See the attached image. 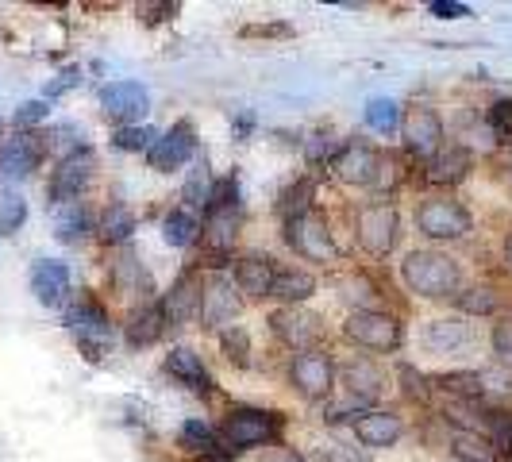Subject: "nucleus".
Listing matches in <instances>:
<instances>
[{"instance_id":"obj_1","label":"nucleus","mask_w":512,"mask_h":462,"mask_svg":"<svg viewBox=\"0 0 512 462\" xmlns=\"http://www.w3.org/2000/svg\"><path fill=\"white\" fill-rule=\"evenodd\" d=\"M401 278H405V285H409L412 293L439 301V297L459 293L462 270H459V262L451 255H443V251H412V255L401 262Z\"/></svg>"},{"instance_id":"obj_2","label":"nucleus","mask_w":512,"mask_h":462,"mask_svg":"<svg viewBox=\"0 0 512 462\" xmlns=\"http://www.w3.org/2000/svg\"><path fill=\"white\" fill-rule=\"evenodd\" d=\"M239 220H243V208H239V181L224 178L216 181V193H212V205H208L205 220V239L212 251H231L235 247V235H239Z\"/></svg>"},{"instance_id":"obj_3","label":"nucleus","mask_w":512,"mask_h":462,"mask_svg":"<svg viewBox=\"0 0 512 462\" xmlns=\"http://www.w3.org/2000/svg\"><path fill=\"white\" fill-rule=\"evenodd\" d=\"M285 243L308 262H339V247H335V235L328 228V220L320 212H301L293 220H285Z\"/></svg>"},{"instance_id":"obj_4","label":"nucleus","mask_w":512,"mask_h":462,"mask_svg":"<svg viewBox=\"0 0 512 462\" xmlns=\"http://www.w3.org/2000/svg\"><path fill=\"white\" fill-rule=\"evenodd\" d=\"M343 335L351 343L366 347V351H397L401 339H405L401 320L382 312V308H359V312H351L347 324H343Z\"/></svg>"},{"instance_id":"obj_5","label":"nucleus","mask_w":512,"mask_h":462,"mask_svg":"<svg viewBox=\"0 0 512 462\" xmlns=\"http://www.w3.org/2000/svg\"><path fill=\"white\" fill-rule=\"evenodd\" d=\"M355 235H359V247L366 255L385 258L401 239V212L393 208V201H370V205H362Z\"/></svg>"},{"instance_id":"obj_6","label":"nucleus","mask_w":512,"mask_h":462,"mask_svg":"<svg viewBox=\"0 0 512 462\" xmlns=\"http://www.w3.org/2000/svg\"><path fill=\"white\" fill-rule=\"evenodd\" d=\"M282 432V416L278 412H266V409H235L224 420V447L228 451H251V447H262L270 439H278Z\"/></svg>"},{"instance_id":"obj_7","label":"nucleus","mask_w":512,"mask_h":462,"mask_svg":"<svg viewBox=\"0 0 512 462\" xmlns=\"http://www.w3.org/2000/svg\"><path fill=\"white\" fill-rule=\"evenodd\" d=\"M416 228H420V235H428L436 243H451V239H462L470 231V212L459 201L432 197V201H424L416 208Z\"/></svg>"},{"instance_id":"obj_8","label":"nucleus","mask_w":512,"mask_h":462,"mask_svg":"<svg viewBox=\"0 0 512 462\" xmlns=\"http://www.w3.org/2000/svg\"><path fill=\"white\" fill-rule=\"evenodd\" d=\"M66 324H70V332L77 335L81 351H85L93 362L108 351V343H112V324H108V312H104L97 301H81V305H74L70 312H66Z\"/></svg>"},{"instance_id":"obj_9","label":"nucleus","mask_w":512,"mask_h":462,"mask_svg":"<svg viewBox=\"0 0 512 462\" xmlns=\"http://www.w3.org/2000/svg\"><path fill=\"white\" fill-rule=\"evenodd\" d=\"M401 139H405V147H409L416 158L432 162V158L443 151V139H447L436 108H409V112L401 116Z\"/></svg>"},{"instance_id":"obj_10","label":"nucleus","mask_w":512,"mask_h":462,"mask_svg":"<svg viewBox=\"0 0 512 462\" xmlns=\"http://www.w3.org/2000/svg\"><path fill=\"white\" fill-rule=\"evenodd\" d=\"M270 328H274V335L282 339L285 347H293V351H316V343L324 339V324H320V316H316V312H308V308H301V305L278 308V312L270 316Z\"/></svg>"},{"instance_id":"obj_11","label":"nucleus","mask_w":512,"mask_h":462,"mask_svg":"<svg viewBox=\"0 0 512 462\" xmlns=\"http://www.w3.org/2000/svg\"><path fill=\"white\" fill-rule=\"evenodd\" d=\"M239 293H235V282L228 278H208L205 289H201V328L205 332H224V328H235V316H239Z\"/></svg>"},{"instance_id":"obj_12","label":"nucleus","mask_w":512,"mask_h":462,"mask_svg":"<svg viewBox=\"0 0 512 462\" xmlns=\"http://www.w3.org/2000/svg\"><path fill=\"white\" fill-rule=\"evenodd\" d=\"M93 170H97V158L93 151H70L62 162H58V170H54L51 178V189H47V197H51V205H70L81 197V189L93 181Z\"/></svg>"},{"instance_id":"obj_13","label":"nucleus","mask_w":512,"mask_h":462,"mask_svg":"<svg viewBox=\"0 0 512 462\" xmlns=\"http://www.w3.org/2000/svg\"><path fill=\"white\" fill-rule=\"evenodd\" d=\"M332 170L339 181H347V185H374V181L382 178V154L374 151L370 143H343L332 158Z\"/></svg>"},{"instance_id":"obj_14","label":"nucleus","mask_w":512,"mask_h":462,"mask_svg":"<svg viewBox=\"0 0 512 462\" xmlns=\"http://www.w3.org/2000/svg\"><path fill=\"white\" fill-rule=\"evenodd\" d=\"M289 382L301 397H324L335 382V362L328 351H301L293 359V370H289Z\"/></svg>"},{"instance_id":"obj_15","label":"nucleus","mask_w":512,"mask_h":462,"mask_svg":"<svg viewBox=\"0 0 512 462\" xmlns=\"http://www.w3.org/2000/svg\"><path fill=\"white\" fill-rule=\"evenodd\" d=\"M101 108L108 120H120V124L135 128V120L147 116L151 97H147V89L139 81H112V85L101 89Z\"/></svg>"},{"instance_id":"obj_16","label":"nucleus","mask_w":512,"mask_h":462,"mask_svg":"<svg viewBox=\"0 0 512 462\" xmlns=\"http://www.w3.org/2000/svg\"><path fill=\"white\" fill-rule=\"evenodd\" d=\"M43 154H47V143H43V135H16V139H8L4 143V151H0V181H24L39 162H43Z\"/></svg>"},{"instance_id":"obj_17","label":"nucleus","mask_w":512,"mask_h":462,"mask_svg":"<svg viewBox=\"0 0 512 462\" xmlns=\"http://www.w3.org/2000/svg\"><path fill=\"white\" fill-rule=\"evenodd\" d=\"M420 343H424V351H432V355H462V351L474 347V328H470L462 316H443V320L424 324Z\"/></svg>"},{"instance_id":"obj_18","label":"nucleus","mask_w":512,"mask_h":462,"mask_svg":"<svg viewBox=\"0 0 512 462\" xmlns=\"http://www.w3.org/2000/svg\"><path fill=\"white\" fill-rule=\"evenodd\" d=\"M193 151H197V135H193L189 124H178V128H170L166 135L154 139V147L147 151V162L158 174H170V170L185 166L193 158Z\"/></svg>"},{"instance_id":"obj_19","label":"nucleus","mask_w":512,"mask_h":462,"mask_svg":"<svg viewBox=\"0 0 512 462\" xmlns=\"http://www.w3.org/2000/svg\"><path fill=\"white\" fill-rule=\"evenodd\" d=\"M339 385H343L347 401L362 409V405H374V401L382 397L385 378H382V370H378L370 359H355V362H347V366L339 370Z\"/></svg>"},{"instance_id":"obj_20","label":"nucleus","mask_w":512,"mask_h":462,"mask_svg":"<svg viewBox=\"0 0 512 462\" xmlns=\"http://www.w3.org/2000/svg\"><path fill=\"white\" fill-rule=\"evenodd\" d=\"M201 289H205V282L197 274H181L178 282H174V289L162 297L166 328H181V324H189L201 312Z\"/></svg>"},{"instance_id":"obj_21","label":"nucleus","mask_w":512,"mask_h":462,"mask_svg":"<svg viewBox=\"0 0 512 462\" xmlns=\"http://www.w3.org/2000/svg\"><path fill=\"white\" fill-rule=\"evenodd\" d=\"M274 274H278V262L270 255H243L235 262V289L255 297V301H266L270 285H274Z\"/></svg>"},{"instance_id":"obj_22","label":"nucleus","mask_w":512,"mask_h":462,"mask_svg":"<svg viewBox=\"0 0 512 462\" xmlns=\"http://www.w3.org/2000/svg\"><path fill=\"white\" fill-rule=\"evenodd\" d=\"M31 293L39 305H58L70 293V266L58 258H39L31 266Z\"/></svg>"},{"instance_id":"obj_23","label":"nucleus","mask_w":512,"mask_h":462,"mask_svg":"<svg viewBox=\"0 0 512 462\" xmlns=\"http://www.w3.org/2000/svg\"><path fill=\"white\" fill-rule=\"evenodd\" d=\"M405 436V420L397 412H362L355 420V439L362 447H393Z\"/></svg>"},{"instance_id":"obj_24","label":"nucleus","mask_w":512,"mask_h":462,"mask_svg":"<svg viewBox=\"0 0 512 462\" xmlns=\"http://www.w3.org/2000/svg\"><path fill=\"white\" fill-rule=\"evenodd\" d=\"M166 370H170L181 385H189L193 393H212V374L205 370V362H201L197 351H189V347H174V351L166 355Z\"/></svg>"},{"instance_id":"obj_25","label":"nucleus","mask_w":512,"mask_h":462,"mask_svg":"<svg viewBox=\"0 0 512 462\" xmlns=\"http://www.w3.org/2000/svg\"><path fill=\"white\" fill-rule=\"evenodd\" d=\"M316 293V278L308 274V270H297V266H278V274H274V285H270V297L274 301H282L285 308L301 305Z\"/></svg>"},{"instance_id":"obj_26","label":"nucleus","mask_w":512,"mask_h":462,"mask_svg":"<svg viewBox=\"0 0 512 462\" xmlns=\"http://www.w3.org/2000/svg\"><path fill=\"white\" fill-rule=\"evenodd\" d=\"M470 174V151L459 147V143H451V147H443V151L428 162V181L432 185H455Z\"/></svg>"},{"instance_id":"obj_27","label":"nucleus","mask_w":512,"mask_h":462,"mask_svg":"<svg viewBox=\"0 0 512 462\" xmlns=\"http://www.w3.org/2000/svg\"><path fill=\"white\" fill-rule=\"evenodd\" d=\"M124 332H128L131 347H151V343H158V339H162V332H166V316H162V305L135 308Z\"/></svg>"},{"instance_id":"obj_28","label":"nucleus","mask_w":512,"mask_h":462,"mask_svg":"<svg viewBox=\"0 0 512 462\" xmlns=\"http://www.w3.org/2000/svg\"><path fill=\"white\" fill-rule=\"evenodd\" d=\"M89 231H93V216L85 212V205H81V201L54 205V235H58L62 243H81Z\"/></svg>"},{"instance_id":"obj_29","label":"nucleus","mask_w":512,"mask_h":462,"mask_svg":"<svg viewBox=\"0 0 512 462\" xmlns=\"http://www.w3.org/2000/svg\"><path fill=\"white\" fill-rule=\"evenodd\" d=\"M212 193H216V178H212V170H208V158H197L193 170H189V178H185V185H181V197H185L189 208H208L212 205Z\"/></svg>"},{"instance_id":"obj_30","label":"nucleus","mask_w":512,"mask_h":462,"mask_svg":"<svg viewBox=\"0 0 512 462\" xmlns=\"http://www.w3.org/2000/svg\"><path fill=\"white\" fill-rule=\"evenodd\" d=\"M436 385L451 393L455 401H482L486 397V378L482 370H459V374H439Z\"/></svg>"},{"instance_id":"obj_31","label":"nucleus","mask_w":512,"mask_h":462,"mask_svg":"<svg viewBox=\"0 0 512 462\" xmlns=\"http://www.w3.org/2000/svg\"><path fill=\"white\" fill-rule=\"evenodd\" d=\"M201 235V220L189 212V208H174L166 220H162V239L170 247H193Z\"/></svg>"},{"instance_id":"obj_32","label":"nucleus","mask_w":512,"mask_h":462,"mask_svg":"<svg viewBox=\"0 0 512 462\" xmlns=\"http://www.w3.org/2000/svg\"><path fill=\"white\" fill-rule=\"evenodd\" d=\"M97 231H101L104 243H128L131 231H135V212H131L128 205H112L101 216Z\"/></svg>"},{"instance_id":"obj_33","label":"nucleus","mask_w":512,"mask_h":462,"mask_svg":"<svg viewBox=\"0 0 512 462\" xmlns=\"http://www.w3.org/2000/svg\"><path fill=\"white\" fill-rule=\"evenodd\" d=\"M451 451L462 462H497V451L486 436H474V432H455L451 436Z\"/></svg>"},{"instance_id":"obj_34","label":"nucleus","mask_w":512,"mask_h":462,"mask_svg":"<svg viewBox=\"0 0 512 462\" xmlns=\"http://www.w3.org/2000/svg\"><path fill=\"white\" fill-rule=\"evenodd\" d=\"M366 124L374 131H382V135H389V131L401 128V104L389 101V97H378V101L366 104Z\"/></svg>"},{"instance_id":"obj_35","label":"nucleus","mask_w":512,"mask_h":462,"mask_svg":"<svg viewBox=\"0 0 512 462\" xmlns=\"http://www.w3.org/2000/svg\"><path fill=\"white\" fill-rule=\"evenodd\" d=\"M116 285H120L124 293H143V289H147V270H143V262L135 258V251H124L120 262H116Z\"/></svg>"},{"instance_id":"obj_36","label":"nucleus","mask_w":512,"mask_h":462,"mask_svg":"<svg viewBox=\"0 0 512 462\" xmlns=\"http://www.w3.org/2000/svg\"><path fill=\"white\" fill-rule=\"evenodd\" d=\"M27 220V201L20 193H4L0 197V235H16Z\"/></svg>"},{"instance_id":"obj_37","label":"nucleus","mask_w":512,"mask_h":462,"mask_svg":"<svg viewBox=\"0 0 512 462\" xmlns=\"http://www.w3.org/2000/svg\"><path fill=\"white\" fill-rule=\"evenodd\" d=\"M455 301H459V308L462 312H470V316H489V312L497 308V297H493V289H486V285L466 289V293H459Z\"/></svg>"},{"instance_id":"obj_38","label":"nucleus","mask_w":512,"mask_h":462,"mask_svg":"<svg viewBox=\"0 0 512 462\" xmlns=\"http://www.w3.org/2000/svg\"><path fill=\"white\" fill-rule=\"evenodd\" d=\"M220 343H224V355L235 366H251V339H247L243 328H228V332L220 335Z\"/></svg>"},{"instance_id":"obj_39","label":"nucleus","mask_w":512,"mask_h":462,"mask_svg":"<svg viewBox=\"0 0 512 462\" xmlns=\"http://www.w3.org/2000/svg\"><path fill=\"white\" fill-rule=\"evenodd\" d=\"M308 197H312V181H297V185H289L282 193V216L285 220H293V216H301V212H308Z\"/></svg>"},{"instance_id":"obj_40","label":"nucleus","mask_w":512,"mask_h":462,"mask_svg":"<svg viewBox=\"0 0 512 462\" xmlns=\"http://www.w3.org/2000/svg\"><path fill=\"white\" fill-rule=\"evenodd\" d=\"M154 139H158V131L143 124V128H120V131H116V139H112V143H116L120 151H151Z\"/></svg>"},{"instance_id":"obj_41","label":"nucleus","mask_w":512,"mask_h":462,"mask_svg":"<svg viewBox=\"0 0 512 462\" xmlns=\"http://www.w3.org/2000/svg\"><path fill=\"white\" fill-rule=\"evenodd\" d=\"M181 443H185L189 451H212V447H216V432L208 428L205 420H185V428H181Z\"/></svg>"},{"instance_id":"obj_42","label":"nucleus","mask_w":512,"mask_h":462,"mask_svg":"<svg viewBox=\"0 0 512 462\" xmlns=\"http://www.w3.org/2000/svg\"><path fill=\"white\" fill-rule=\"evenodd\" d=\"M489 128L497 139H512V101H497L489 108Z\"/></svg>"},{"instance_id":"obj_43","label":"nucleus","mask_w":512,"mask_h":462,"mask_svg":"<svg viewBox=\"0 0 512 462\" xmlns=\"http://www.w3.org/2000/svg\"><path fill=\"white\" fill-rule=\"evenodd\" d=\"M47 112H51V104L47 101H27L16 108V128H35L39 120H47Z\"/></svg>"},{"instance_id":"obj_44","label":"nucleus","mask_w":512,"mask_h":462,"mask_svg":"<svg viewBox=\"0 0 512 462\" xmlns=\"http://www.w3.org/2000/svg\"><path fill=\"white\" fill-rule=\"evenodd\" d=\"M493 351L501 359H512V316H505L497 328H493Z\"/></svg>"},{"instance_id":"obj_45","label":"nucleus","mask_w":512,"mask_h":462,"mask_svg":"<svg viewBox=\"0 0 512 462\" xmlns=\"http://www.w3.org/2000/svg\"><path fill=\"white\" fill-rule=\"evenodd\" d=\"M77 81H81V70H77V66H70V70H62V74L54 77L51 85H47V101H51V97H62V93H70V89H74Z\"/></svg>"},{"instance_id":"obj_46","label":"nucleus","mask_w":512,"mask_h":462,"mask_svg":"<svg viewBox=\"0 0 512 462\" xmlns=\"http://www.w3.org/2000/svg\"><path fill=\"white\" fill-rule=\"evenodd\" d=\"M432 12H436L439 20H462V16H470V8L459 4V0H432Z\"/></svg>"},{"instance_id":"obj_47","label":"nucleus","mask_w":512,"mask_h":462,"mask_svg":"<svg viewBox=\"0 0 512 462\" xmlns=\"http://www.w3.org/2000/svg\"><path fill=\"white\" fill-rule=\"evenodd\" d=\"M139 16H143L147 24H158V20H166V16H178V4H139Z\"/></svg>"},{"instance_id":"obj_48","label":"nucleus","mask_w":512,"mask_h":462,"mask_svg":"<svg viewBox=\"0 0 512 462\" xmlns=\"http://www.w3.org/2000/svg\"><path fill=\"white\" fill-rule=\"evenodd\" d=\"M308 158H312V162H324V158H335V143H332V139L324 143V135H316V143H308Z\"/></svg>"},{"instance_id":"obj_49","label":"nucleus","mask_w":512,"mask_h":462,"mask_svg":"<svg viewBox=\"0 0 512 462\" xmlns=\"http://www.w3.org/2000/svg\"><path fill=\"white\" fill-rule=\"evenodd\" d=\"M401 374H405V382H409V397H424V393H428V389H424V378H416L412 366H401Z\"/></svg>"},{"instance_id":"obj_50","label":"nucleus","mask_w":512,"mask_h":462,"mask_svg":"<svg viewBox=\"0 0 512 462\" xmlns=\"http://www.w3.org/2000/svg\"><path fill=\"white\" fill-rule=\"evenodd\" d=\"M258 462H305L301 455H293V451H270L266 459H258Z\"/></svg>"},{"instance_id":"obj_51","label":"nucleus","mask_w":512,"mask_h":462,"mask_svg":"<svg viewBox=\"0 0 512 462\" xmlns=\"http://www.w3.org/2000/svg\"><path fill=\"white\" fill-rule=\"evenodd\" d=\"M247 35H289V27H247Z\"/></svg>"},{"instance_id":"obj_52","label":"nucleus","mask_w":512,"mask_h":462,"mask_svg":"<svg viewBox=\"0 0 512 462\" xmlns=\"http://www.w3.org/2000/svg\"><path fill=\"white\" fill-rule=\"evenodd\" d=\"M505 262H509V270H512V235L505 239Z\"/></svg>"},{"instance_id":"obj_53","label":"nucleus","mask_w":512,"mask_h":462,"mask_svg":"<svg viewBox=\"0 0 512 462\" xmlns=\"http://www.w3.org/2000/svg\"><path fill=\"white\" fill-rule=\"evenodd\" d=\"M0 128H4V124H0Z\"/></svg>"}]
</instances>
